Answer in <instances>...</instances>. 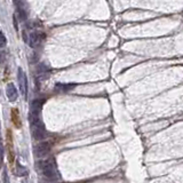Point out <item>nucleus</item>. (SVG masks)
I'll return each instance as SVG.
<instances>
[{"label":"nucleus","instance_id":"nucleus-15","mask_svg":"<svg viewBox=\"0 0 183 183\" xmlns=\"http://www.w3.org/2000/svg\"><path fill=\"white\" fill-rule=\"evenodd\" d=\"M13 23H14V26H15V30H18V25H17V18L16 15L13 16Z\"/></svg>","mask_w":183,"mask_h":183},{"label":"nucleus","instance_id":"nucleus-6","mask_svg":"<svg viewBox=\"0 0 183 183\" xmlns=\"http://www.w3.org/2000/svg\"><path fill=\"white\" fill-rule=\"evenodd\" d=\"M44 100H33L30 104V113L34 116H39L44 105Z\"/></svg>","mask_w":183,"mask_h":183},{"label":"nucleus","instance_id":"nucleus-1","mask_svg":"<svg viewBox=\"0 0 183 183\" xmlns=\"http://www.w3.org/2000/svg\"><path fill=\"white\" fill-rule=\"evenodd\" d=\"M29 119H30V126H31V134H32L34 140H44L46 137V129L42 121L40 120L39 116H34V114H29Z\"/></svg>","mask_w":183,"mask_h":183},{"label":"nucleus","instance_id":"nucleus-2","mask_svg":"<svg viewBox=\"0 0 183 183\" xmlns=\"http://www.w3.org/2000/svg\"><path fill=\"white\" fill-rule=\"evenodd\" d=\"M38 166H39V169L41 171L42 175L45 176L46 179L48 180H57L60 177V174H58V171L56 168V165L54 163L53 160H41L38 163Z\"/></svg>","mask_w":183,"mask_h":183},{"label":"nucleus","instance_id":"nucleus-7","mask_svg":"<svg viewBox=\"0 0 183 183\" xmlns=\"http://www.w3.org/2000/svg\"><path fill=\"white\" fill-rule=\"evenodd\" d=\"M45 38V34L44 33H40V32H32L30 34V38H29V44L30 46L34 48L37 46L39 45L41 42V40Z\"/></svg>","mask_w":183,"mask_h":183},{"label":"nucleus","instance_id":"nucleus-5","mask_svg":"<svg viewBox=\"0 0 183 183\" xmlns=\"http://www.w3.org/2000/svg\"><path fill=\"white\" fill-rule=\"evenodd\" d=\"M6 138H7L8 160H9L10 166H13L14 160H15V153H14V145H13V133H12V129H7V133H6Z\"/></svg>","mask_w":183,"mask_h":183},{"label":"nucleus","instance_id":"nucleus-14","mask_svg":"<svg viewBox=\"0 0 183 183\" xmlns=\"http://www.w3.org/2000/svg\"><path fill=\"white\" fill-rule=\"evenodd\" d=\"M2 158H4V148L0 144V165L2 163Z\"/></svg>","mask_w":183,"mask_h":183},{"label":"nucleus","instance_id":"nucleus-13","mask_svg":"<svg viewBox=\"0 0 183 183\" xmlns=\"http://www.w3.org/2000/svg\"><path fill=\"white\" fill-rule=\"evenodd\" d=\"M47 70H48V68H47L45 64H39V65H38V72H39V73H44V72H46Z\"/></svg>","mask_w":183,"mask_h":183},{"label":"nucleus","instance_id":"nucleus-8","mask_svg":"<svg viewBox=\"0 0 183 183\" xmlns=\"http://www.w3.org/2000/svg\"><path fill=\"white\" fill-rule=\"evenodd\" d=\"M6 95H7L9 102H15L17 100L18 93H17V90L16 87L14 86V84L9 82L8 85L6 86Z\"/></svg>","mask_w":183,"mask_h":183},{"label":"nucleus","instance_id":"nucleus-12","mask_svg":"<svg viewBox=\"0 0 183 183\" xmlns=\"http://www.w3.org/2000/svg\"><path fill=\"white\" fill-rule=\"evenodd\" d=\"M17 14H18V17L21 18V21H24L25 18H26V13H25V10H23V9L21 8V7L17 8Z\"/></svg>","mask_w":183,"mask_h":183},{"label":"nucleus","instance_id":"nucleus-16","mask_svg":"<svg viewBox=\"0 0 183 183\" xmlns=\"http://www.w3.org/2000/svg\"><path fill=\"white\" fill-rule=\"evenodd\" d=\"M13 1H14V2H15V4H17V2H18V1H20V0H13Z\"/></svg>","mask_w":183,"mask_h":183},{"label":"nucleus","instance_id":"nucleus-3","mask_svg":"<svg viewBox=\"0 0 183 183\" xmlns=\"http://www.w3.org/2000/svg\"><path fill=\"white\" fill-rule=\"evenodd\" d=\"M17 80H18V88H20L21 94L25 96L28 93V79L22 68H18L17 70Z\"/></svg>","mask_w":183,"mask_h":183},{"label":"nucleus","instance_id":"nucleus-4","mask_svg":"<svg viewBox=\"0 0 183 183\" xmlns=\"http://www.w3.org/2000/svg\"><path fill=\"white\" fill-rule=\"evenodd\" d=\"M52 149V144L49 142H41L34 148V156L37 158H44L49 153Z\"/></svg>","mask_w":183,"mask_h":183},{"label":"nucleus","instance_id":"nucleus-10","mask_svg":"<svg viewBox=\"0 0 183 183\" xmlns=\"http://www.w3.org/2000/svg\"><path fill=\"white\" fill-rule=\"evenodd\" d=\"M16 172H17V175H18V176H25V175H28V173H29L28 169L18 163H17V165H16Z\"/></svg>","mask_w":183,"mask_h":183},{"label":"nucleus","instance_id":"nucleus-11","mask_svg":"<svg viewBox=\"0 0 183 183\" xmlns=\"http://www.w3.org/2000/svg\"><path fill=\"white\" fill-rule=\"evenodd\" d=\"M7 45V39L2 31H0V48H4Z\"/></svg>","mask_w":183,"mask_h":183},{"label":"nucleus","instance_id":"nucleus-9","mask_svg":"<svg viewBox=\"0 0 183 183\" xmlns=\"http://www.w3.org/2000/svg\"><path fill=\"white\" fill-rule=\"evenodd\" d=\"M10 118H12L13 124H14V126L16 127V128H21V127H22V121H21L18 110L15 109V108L12 109V111H10Z\"/></svg>","mask_w":183,"mask_h":183}]
</instances>
